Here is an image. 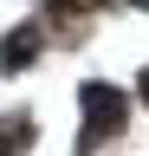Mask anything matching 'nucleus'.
<instances>
[{
	"instance_id": "nucleus-1",
	"label": "nucleus",
	"mask_w": 149,
	"mask_h": 156,
	"mask_svg": "<svg viewBox=\"0 0 149 156\" xmlns=\"http://www.w3.org/2000/svg\"><path fill=\"white\" fill-rule=\"evenodd\" d=\"M117 130H123V91L117 85H84V136H78V150H97Z\"/></svg>"
},
{
	"instance_id": "nucleus-2",
	"label": "nucleus",
	"mask_w": 149,
	"mask_h": 156,
	"mask_svg": "<svg viewBox=\"0 0 149 156\" xmlns=\"http://www.w3.org/2000/svg\"><path fill=\"white\" fill-rule=\"evenodd\" d=\"M32 58H39V26H20V33H7V39H0V72L32 65Z\"/></svg>"
},
{
	"instance_id": "nucleus-3",
	"label": "nucleus",
	"mask_w": 149,
	"mask_h": 156,
	"mask_svg": "<svg viewBox=\"0 0 149 156\" xmlns=\"http://www.w3.org/2000/svg\"><path fill=\"white\" fill-rule=\"evenodd\" d=\"M32 150V117H0V156Z\"/></svg>"
},
{
	"instance_id": "nucleus-4",
	"label": "nucleus",
	"mask_w": 149,
	"mask_h": 156,
	"mask_svg": "<svg viewBox=\"0 0 149 156\" xmlns=\"http://www.w3.org/2000/svg\"><path fill=\"white\" fill-rule=\"evenodd\" d=\"M136 91H143V98H149V72H143V78H136Z\"/></svg>"
},
{
	"instance_id": "nucleus-5",
	"label": "nucleus",
	"mask_w": 149,
	"mask_h": 156,
	"mask_svg": "<svg viewBox=\"0 0 149 156\" xmlns=\"http://www.w3.org/2000/svg\"><path fill=\"white\" fill-rule=\"evenodd\" d=\"M136 7H149V0H136Z\"/></svg>"
}]
</instances>
